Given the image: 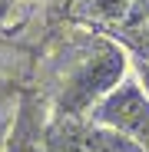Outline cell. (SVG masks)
Instances as JSON below:
<instances>
[{
    "label": "cell",
    "mask_w": 149,
    "mask_h": 152,
    "mask_svg": "<svg viewBox=\"0 0 149 152\" xmlns=\"http://www.w3.org/2000/svg\"><path fill=\"white\" fill-rule=\"evenodd\" d=\"M133 66H136V83H139V86H142V93L149 96V60L136 56V60H133Z\"/></svg>",
    "instance_id": "8992f818"
},
{
    "label": "cell",
    "mask_w": 149,
    "mask_h": 152,
    "mask_svg": "<svg viewBox=\"0 0 149 152\" xmlns=\"http://www.w3.org/2000/svg\"><path fill=\"white\" fill-rule=\"evenodd\" d=\"M142 23H149V0H136L129 13V27H142Z\"/></svg>",
    "instance_id": "5b68a950"
},
{
    "label": "cell",
    "mask_w": 149,
    "mask_h": 152,
    "mask_svg": "<svg viewBox=\"0 0 149 152\" xmlns=\"http://www.w3.org/2000/svg\"><path fill=\"white\" fill-rule=\"evenodd\" d=\"M7 4H10V0H0V17L7 13Z\"/></svg>",
    "instance_id": "52a82bcc"
},
{
    "label": "cell",
    "mask_w": 149,
    "mask_h": 152,
    "mask_svg": "<svg viewBox=\"0 0 149 152\" xmlns=\"http://www.w3.org/2000/svg\"><path fill=\"white\" fill-rule=\"evenodd\" d=\"M136 0H86V13L99 23H119L129 20Z\"/></svg>",
    "instance_id": "3957f363"
},
{
    "label": "cell",
    "mask_w": 149,
    "mask_h": 152,
    "mask_svg": "<svg viewBox=\"0 0 149 152\" xmlns=\"http://www.w3.org/2000/svg\"><path fill=\"white\" fill-rule=\"evenodd\" d=\"M119 43L133 50L136 56L149 60V23H142V27H129V30H123L119 33Z\"/></svg>",
    "instance_id": "277c9868"
},
{
    "label": "cell",
    "mask_w": 149,
    "mask_h": 152,
    "mask_svg": "<svg viewBox=\"0 0 149 152\" xmlns=\"http://www.w3.org/2000/svg\"><path fill=\"white\" fill-rule=\"evenodd\" d=\"M126 46L113 43L106 37H96L90 40L76 63H73L63 76H60V86L53 96V109L60 119H83L90 116L103 99L126 80Z\"/></svg>",
    "instance_id": "6da1fadb"
},
{
    "label": "cell",
    "mask_w": 149,
    "mask_h": 152,
    "mask_svg": "<svg viewBox=\"0 0 149 152\" xmlns=\"http://www.w3.org/2000/svg\"><path fill=\"white\" fill-rule=\"evenodd\" d=\"M90 119L129 139L139 152H149V96L136 80H123L90 113Z\"/></svg>",
    "instance_id": "7a4b0ae2"
}]
</instances>
